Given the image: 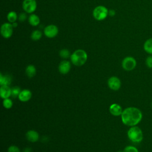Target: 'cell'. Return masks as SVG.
Returning a JSON list of instances; mask_svg holds the SVG:
<instances>
[{"label": "cell", "instance_id": "6da1fadb", "mask_svg": "<svg viewBox=\"0 0 152 152\" xmlns=\"http://www.w3.org/2000/svg\"><path fill=\"white\" fill-rule=\"evenodd\" d=\"M142 118L141 111L135 107H129L125 109L121 115L123 124L129 126H136L141 122Z\"/></svg>", "mask_w": 152, "mask_h": 152}, {"label": "cell", "instance_id": "7a4b0ae2", "mask_svg": "<svg viewBox=\"0 0 152 152\" xmlns=\"http://www.w3.org/2000/svg\"><path fill=\"white\" fill-rule=\"evenodd\" d=\"M70 59L71 62L74 65L82 66L87 60V54L83 49H77L71 55Z\"/></svg>", "mask_w": 152, "mask_h": 152}, {"label": "cell", "instance_id": "3957f363", "mask_svg": "<svg viewBox=\"0 0 152 152\" xmlns=\"http://www.w3.org/2000/svg\"><path fill=\"white\" fill-rule=\"evenodd\" d=\"M128 138L133 142H140L143 139V134L141 128L137 126H131L127 132Z\"/></svg>", "mask_w": 152, "mask_h": 152}, {"label": "cell", "instance_id": "277c9868", "mask_svg": "<svg viewBox=\"0 0 152 152\" xmlns=\"http://www.w3.org/2000/svg\"><path fill=\"white\" fill-rule=\"evenodd\" d=\"M108 15V9L103 5L96 7L93 11V16L94 18L97 21H102L104 20Z\"/></svg>", "mask_w": 152, "mask_h": 152}, {"label": "cell", "instance_id": "5b68a950", "mask_svg": "<svg viewBox=\"0 0 152 152\" xmlns=\"http://www.w3.org/2000/svg\"><path fill=\"white\" fill-rule=\"evenodd\" d=\"M137 65L135 59L132 56H126L122 61V66L125 71H132Z\"/></svg>", "mask_w": 152, "mask_h": 152}, {"label": "cell", "instance_id": "8992f818", "mask_svg": "<svg viewBox=\"0 0 152 152\" xmlns=\"http://www.w3.org/2000/svg\"><path fill=\"white\" fill-rule=\"evenodd\" d=\"M14 27L11 23H5L1 27V34L5 39H9L12 35Z\"/></svg>", "mask_w": 152, "mask_h": 152}, {"label": "cell", "instance_id": "52a82bcc", "mask_svg": "<svg viewBox=\"0 0 152 152\" xmlns=\"http://www.w3.org/2000/svg\"><path fill=\"white\" fill-rule=\"evenodd\" d=\"M23 10L28 14H33L37 8V2L36 0H24L22 4Z\"/></svg>", "mask_w": 152, "mask_h": 152}, {"label": "cell", "instance_id": "ba28073f", "mask_svg": "<svg viewBox=\"0 0 152 152\" xmlns=\"http://www.w3.org/2000/svg\"><path fill=\"white\" fill-rule=\"evenodd\" d=\"M44 34L48 38H53L58 33V28L54 24H50L45 27L43 30Z\"/></svg>", "mask_w": 152, "mask_h": 152}, {"label": "cell", "instance_id": "9c48e42d", "mask_svg": "<svg viewBox=\"0 0 152 152\" xmlns=\"http://www.w3.org/2000/svg\"><path fill=\"white\" fill-rule=\"evenodd\" d=\"M107 84L111 90H118L121 86V82L119 78L115 76H113L108 79Z\"/></svg>", "mask_w": 152, "mask_h": 152}, {"label": "cell", "instance_id": "30bf717a", "mask_svg": "<svg viewBox=\"0 0 152 152\" xmlns=\"http://www.w3.org/2000/svg\"><path fill=\"white\" fill-rule=\"evenodd\" d=\"M71 67V65L70 62L66 60H64L60 62L58 66V69L61 74H66L70 71Z\"/></svg>", "mask_w": 152, "mask_h": 152}, {"label": "cell", "instance_id": "8fae6325", "mask_svg": "<svg viewBox=\"0 0 152 152\" xmlns=\"http://www.w3.org/2000/svg\"><path fill=\"white\" fill-rule=\"evenodd\" d=\"M109 112L112 115L118 116L122 115L123 110L122 109V107L119 104L116 103H113L110 106Z\"/></svg>", "mask_w": 152, "mask_h": 152}, {"label": "cell", "instance_id": "7c38bea8", "mask_svg": "<svg viewBox=\"0 0 152 152\" xmlns=\"http://www.w3.org/2000/svg\"><path fill=\"white\" fill-rule=\"evenodd\" d=\"M31 96H32L31 92L29 90L24 89L21 91L18 97L20 101L25 102L28 101L31 99Z\"/></svg>", "mask_w": 152, "mask_h": 152}, {"label": "cell", "instance_id": "4fadbf2b", "mask_svg": "<svg viewBox=\"0 0 152 152\" xmlns=\"http://www.w3.org/2000/svg\"><path fill=\"white\" fill-rule=\"evenodd\" d=\"M26 138L28 141L32 142H34L38 141L39 138V135L37 132H36V131L34 130H29L26 132Z\"/></svg>", "mask_w": 152, "mask_h": 152}, {"label": "cell", "instance_id": "5bb4252c", "mask_svg": "<svg viewBox=\"0 0 152 152\" xmlns=\"http://www.w3.org/2000/svg\"><path fill=\"white\" fill-rule=\"evenodd\" d=\"M1 97L5 99L11 96V88L8 86H1L0 88Z\"/></svg>", "mask_w": 152, "mask_h": 152}, {"label": "cell", "instance_id": "9a60e30c", "mask_svg": "<svg viewBox=\"0 0 152 152\" xmlns=\"http://www.w3.org/2000/svg\"><path fill=\"white\" fill-rule=\"evenodd\" d=\"M12 82V77L9 74L2 75L0 74V84L1 86H9Z\"/></svg>", "mask_w": 152, "mask_h": 152}, {"label": "cell", "instance_id": "2e32d148", "mask_svg": "<svg viewBox=\"0 0 152 152\" xmlns=\"http://www.w3.org/2000/svg\"><path fill=\"white\" fill-rule=\"evenodd\" d=\"M29 24L32 26H37L40 23V18L38 15L35 14H31L28 18Z\"/></svg>", "mask_w": 152, "mask_h": 152}, {"label": "cell", "instance_id": "e0dca14e", "mask_svg": "<svg viewBox=\"0 0 152 152\" xmlns=\"http://www.w3.org/2000/svg\"><path fill=\"white\" fill-rule=\"evenodd\" d=\"M143 49L145 52L152 55V38L147 39L143 45Z\"/></svg>", "mask_w": 152, "mask_h": 152}, {"label": "cell", "instance_id": "ac0fdd59", "mask_svg": "<svg viewBox=\"0 0 152 152\" xmlns=\"http://www.w3.org/2000/svg\"><path fill=\"white\" fill-rule=\"evenodd\" d=\"M26 74L29 78L33 77L36 74V69L33 65H28L26 68Z\"/></svg>", "mask_w": 152, "mask_h": 152}, {"label": "cell", "instance_id": "d6986e66", "mask_svg": "<svg viewBox=\"0 0 152 152\" xmlns=\"http://www.w3.org/2000/svg\"><path fill=\"white\" fill-rule=\"evenodd\" d=\"M7 20L10 23H13L16 21L17 20L18 16L17 15V14L15 11H10L7 14Z\"/></svg>", "mask_w": 152, "mask_h": 152}, {"label": "cell", "instance_id": "ffe728a7", "mask_svg": "<svg viewBox=\"0 0 152 152\" xmlns=\"http://www.w3.org/2000/svg\"><path fill=\"white\" fill-rule=\"evenodd\" d=\"M42 37V32L39 30H35L32 31L31 34V39L33 40L37 41Z\"/></svg>", "mask_w": 152, "mask_h": 152}, {"label": "cell", "instance_id": "44dd1931", "mask_svg": "<svg viewBox=\"0 0 152 152\" xmlns=\"http://www.w3.org/2000/svg\"><path fill=\"white\" fill-rule=\"evenodd\" d=\"M59 56L63 59H67L71 56L70 52L66 49H62L59 51Z\"/></svg>", "mask_w": 152, "mask_h": 152}, {"label": "cell", "instance_id": "7402d4cb", "mask_svg": "<svg viewBox=\"0 0 152 152\" xmlns=\"http://www.w3.org/2000/svg\"><path fill=\"white\" fill-rule=\"evenodd\" d=\"M21 92L20 88L18 87H14L11 88V96L13 98H16L18 97L20 93Z\"/></svg>", "mask_w": 152, "mask_h": 152}, {"label": "cell", "instance_id": "603a6c76", "mask_svg": "<svg viewBox=\"0 0 152 152\" xmlns=\"http://www.w3.org/2000/svg\"><path fill=\"white\" fill-rule=\"evenodd\" d=\"M12 105H13L12 102L10 99L7 98V99H4V100H3V106L5 108L10 109V108H11Z\"/></svg>", "mask_w": 152, "mask_h": 152}, {"label": "cell", "instance_id": "cb8c5ba5", "mask_svg": "<svg viewBox=\"0 0 152 152\" xmlns=\"http://www.w3.org/2000/svg\"><path fill=\"white\" fill-rule=\"evenodd\" d=\"M124 152H139V151L135 147L132 146V145H129L125 148Z\"/></svg>", "mask_w": 152, "mask_h": 152}, {"label": "cell", "instance_id": "d4e9b609", "mask_svg": "<svg viewBox=\"0 0 152 152\" xmlns=\"http://www.w3.org/2000/svg\"><path fill=\"white\" fill-rule=\"evenodd\" d=\"M145 64L149 68H152V56H148L145 59Z\"/></svg>", "mask_w": 152, "mask_h": 152}, {"label": "cell", "instance_id": "484cf974", "mask_svg": "<svg viewBox=\"0 0 152 152\" xmlns=\"http://www.w3.org/2000/svg\"><path fill=\"white\" fill-rule=\"evenodd\" d=\"M18 20L20 21L23 22L26 20V19L27 18V15L26 14V12H21L19 14L18 17Z\"/></svg>", "mask_w": 152, "mask_h": 152}, {"label": "cell", "instance_id": "4316f807", "mask_svg": "<svg viewBox=\"0 0 152 152\" xmlns=\"http://www.w3.org/2000/svg\"><path fill=\"white\" fill-rule=\"evenodd\" d=\"M8 152H20V149L15 145H11L8 148Z\"/></svg>", "mask_w": 152, "mask_h": 152}, {"label": "cell", "instance_id": "83f0119b", "mask_svg": "<svg viewBox=\"0 0 152 152\" xmlns=\"http://www.w3.org/2000/svg\"><path fill=\"white\" fill-rule=\"evenodd\" d=\"M116 14V12L114 10H109V15L111 17L114 16Z\"/></svg>", "mask_w": 152, "mask_h": 152}, {"label": "cell", "instance_id": "f1b7e54d", "mask_svg": "<svg viewBox=\"0 0 152 152\" xmlns=\"http://www.w3.org/2000/svg\"><path fill=\"white\" fill-rule=\"evenodd\" d=\"M24 152H31V149L30 148H26L24 150Z\"/></svg>", "mask_w": 152, "mask_h": 152}, {"label": "cell", "instance_id": "f546056e", "mask_svg": "<svg viewBox=\"0 0 152 152\" xmlns=\"http://www.w3.org/2000/svg\"><path fill=\"white\" fill-rule=\"evenodd\" d=\"M11 24H12V26H13V27H14V28L17 27V26H18V24H17L16 22H14V23H11Z\"/></svg>", "mask_w": 152, "mask_h": 152}, {"label": "cell", "instance_id": "4dcf8cb0", "mask_svg": "<svg viewBox=\"0 0 152 152\" xmlns=\"http://www.w3.org/2000/svg\"><path fill=\"white\" fill-rule=\"evenodd\" d=\"M118 152H124V151H118Z\"/></svg>", "mask_w": 152, "mask_h": 152}]
</instances>
